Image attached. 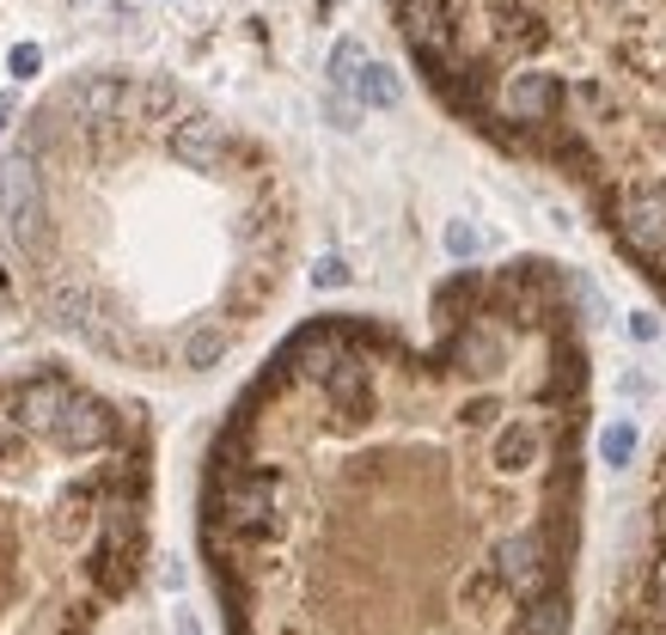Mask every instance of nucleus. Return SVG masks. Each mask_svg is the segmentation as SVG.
I'll return each instance as SVG.
<instances>
[{"label": "nucleus", "mask_w": 666, "mask_h": 635, "mask_svg": "<svg viewBox=\"0 0 666 635\" xmlns=\"http://www.w3.org/2000/svg\"><path fill=\"white\" fill-rule=\"evenodd\" d=\"M318 282H325V287L342 282V263H337V257H325V263H318Z\"/></svg>", "instance_id": "423d86ee"}, {"label": "nucleus", "mask_w": 666, "mask_h": 635, "mask_svg": "<svg viewBox=\"0 0 666 635\" xmlns=\"http://www.w3.org/2000/svg\"><path fill=\"white\" fill-rule=\"evenodd\" d=\"M501 147L556 166L666 299V0H489V43H410Z\"/></svg>", "instance_id": "f257e3e1"}, {"label": "nucleus", "mask_w": 666, "mask_h": 635, "mask_svg": "<svg viewBox=\"0 0 666 635\" xmlns=\"http://www.w3.org/2000/svg\"><path fill=\"white\" fill-rule=\"evenodd\" d=\"M349 86H354V92H361L368 104H397V73H392V68H380V61H368V68L354 73Z\"/></svg>", "instance_id": "7ed1b4c3"}, {"label": "nucleus", "mask_w": 666, "mask_h": 635, "mask_svg": "<svg viewBox=\"0 0 666 635\" xmlns=\"http://www.w3.org/2000/svg\"><path fill=\"white\" fill-rule=\"evenodd\" d=\"M606 635H666V446L654 458L642 537H636V556H630L618 611L606 617Z\"/></svg>", "instance_id": "f03ea898"}, {"label": "nucleus", "mask_w": 666, "mask_h": 635, "mask_svg": "<svg viewBox=\"0 0 666 635\" xmlns=\"http://www.w3.org/2000/svg\"><path fill=\"white\" fill-rule=\"evenodd\" d=\"M31 68H37V49L25 43V49H13V73H31Z\"/></svg>", "instance_id": "39448f33"}, {"label": "nucleus", "mask_w": 666, "mask_h": 635, "mask_svg": "<svg viewBox=\"0 0 666 635\" xmlns=\"http://www.w3.org/2000/svg\"><path fill=\"white\" fill-rule=\"evenodd\" d=\"M361 68H368V49H361V43H337V56H330V73H337V86H349Z\"/></svg>", "instance_id": "20e7f679"}]
</instances>
